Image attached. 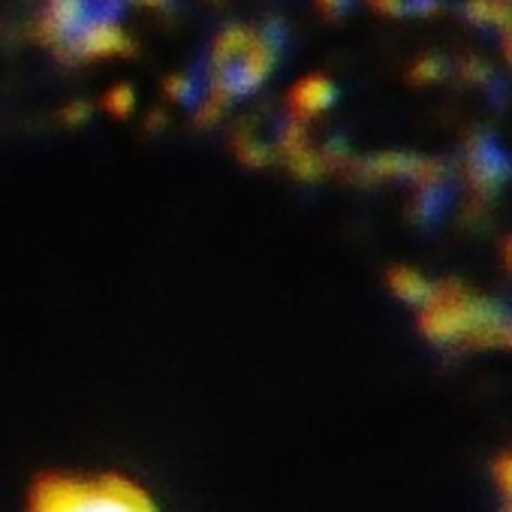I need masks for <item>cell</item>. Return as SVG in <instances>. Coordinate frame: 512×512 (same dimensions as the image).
I'll use <instances>...</instances> for the list:
<instances>
[{"instance_id": "1", "label": "cell", "mask_w": 512, "mask_h": 512, "mask_svg": "<svg viewBox=\"0 0 512 512\" xmlns=\"http://www.w3.org/2000/svg\"><path fill=\"white\" fill-rule=\"evenodd\" d=\"M509 314L488 299L473 296L455 284L431 290L422 302V329L434 341H491L500 344V332Z\"/></svg>"}, {"instance_id": "2", "label": "cell", "mask_w": 512, "mask_h": 512, "mask_svg": "<svg viewBox=\"0 0 512 512\" xmlns=\"http://www.w3.org/2000/svg\"><path fill=\"white\" fill-rule=\"evenodd\" d=\"M31 512H154V506L124 479H52L34 494Z\"/></svg>"}, {"instance_id": "3", "label": "cell", "mask_w": 512, "mask_h": 512, "mask_svg": "<svg viewBox=\"0 0 512 512\" xmlns=\"http://www.w3.org/2000/svg\"><path fill=\"white\" fill-rule=\"evenodd\" d=\"M73 43L85 55H109V52H121L124 49V34L115 25H109V22H94L85 31H79V37Z\"/></svg>"}, {"instance_id": "4", "label": "cell", "mask_w": 512, "mask_h": 512, "mask_svg": "<svg viewBox=\"0 0 512 512\" xmlns=\"http://www.w3.org/2000/svg\"><path fill=\"white\" fill-rule=\"evenodd\" d=\"M49 28L55 34H73L85 22V0H52L49 7Z\"/></svg>"}, {"instance_id": "5", "label": "cell", "mask_w": 512, "mask_h": 512, "mask_svg": "<svg viewBox=\"0 0 512 512\" xmlns=\"http://www.w3.org/2000/svg\"><path fill=\"white\" fill-rule=\"evenodd\" d=\"M503 169H506V163H503L500 151H494L491 145H485V148H476V151H473V160H470V178H473L476 184L491 187L494 181H500V178H503Z\"/></svg>"}, {"instance_id": "6", "label": "cell", "mask_w": 512, "mask_h": 512, "mask_svg": "<svg viewBox=\"0 0 512 512\" xmlns=\"http://www.w3.org/2000/svg\"><path fill=\"white\" fill-rule=\"evenodd\" d=\"M332 97H335V91H332V85L326 82V79H305L299 88H296V94H293V103L302 109V112H320V109H326L329 103H332Z\"/></svg>"}, {"instance_id": "7", "label": "cell", "mask_w": 512, "mask_h": 512, "mask_svg": "<svg viewBox=\"0 0 512 512\" xmlns=\"http://www.w3.org/2000/svg\"><path fill=\"white\" fill-rule=\"evenodd\" d=\"M395 290H398V296H404V299H413V302H425L428 296H431V284L422 278V275H416V272H410V269H401V272H395Z\"/></svg>"}, {"instance_id": "8", "label": "cell", "mask_w": 512, "mask_h": 512, "mask_svg": "<svg viewBox=\"0 0 512 512\" xmlns=\"http://www.w3.org/2000/svg\"><path fill=\"white\" fill-rule=\"evenodd\" d=\"M494 476L500 482V488L506 491V497L512 500V455H503L494 467Z\"/></svg>"}, {"instance_id": "9", "label": "cell", "mask_w": 512, "mask_h": 512, "mask_svg": "<svg viewBox=\"0 0 512 512\" xmlns=\"http://www.w3.org/2000/svg\"><path fill=\"white\" fill-rule=\"evenodd\" d=\"M491 4H494V0H467V13H470V19H476V22L491 19Z\"/></svg>"}, {"instance_id": "10", "label": "cell", "mask_w": 512, "mask_h": 512, "mask_svg": "<svg viewBox=\"0 0 512 512\" xmlns=\"http://www.w3.org/2000/svg\"><path fill=\"white\" fill-rule=\"evenodd\" d=\"M440 73V64L437 61H419V67H416V76L419 79H434Z\"/></svg>"}, {"instance_id": "11", "label": "cell", "mask_w": 512, "mask_h": 512, "mask_svg": "<svg viewBox=\"0 0 512 512\" xmlns=\"http://www.w3.org/2000/svg\"><path fill=\"white\" fill-rule=\"evenodd\" d=\"M374 4H377L380 10H398V7H401V0H374Z\"/></svg>"}, {"instance_id": "12", "label": "cell", "mask_w": 512, "mask_h": 512, "mask_svg": "<svg viewBox=\"0 0 512 512\" xmlns=\"http://www.w3.org/2000/svg\"><path fill=\"white\" fill-rule=\"evenodd\" d=\"M320 4H323L326 10H341V7L347 4V0H320Z\"/></svg>"}, {"instance_id": "13", "label": "cell", "mask_w": 512, "mask_h": 512, "mask_svg": "<svg viewBox=\"0 0 512 512\" xmlns=\"http://www.w3.org/2000/svg\"><path fill=\"white\" fill-rule=\"evenodd\" d=\"M503 49H506V58L512 61V31L506 34V40H503Z\"/></svg>"}, {"instance_id": "14", "label": "cell", "mask_w": 512, "mask_h": 512, "mask_svg": "<svg viewBox=\"0 0 512 512\" xmlns=\"http://www.w3.org/2000/svg\"><path fill=\"white\" fill-rule=\"evenodd\" d=\"M506 263L512 266V238H509V244H506Z\"/></svg>"}, {"instance_id": "15", "label": "cell", "mask_w": 512, "mask_h": 512, "mask_svg": "<svg viewBox=\"0 0 512 512\" xmlns=\"http://www.w3.org/2000/svg\"><path fill=\"white\" fill-rule=\"evenodd\" d=\"M506 512H512V506H509V509H506Z\"/></svg>"}]
</instances>
